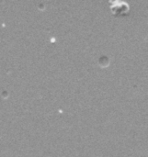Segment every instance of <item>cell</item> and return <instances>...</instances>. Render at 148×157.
Returning a JSON list of instances; mask_svg holds the SVG:
<instances>
[{"instance_id": "1", "label": "cell", "mask_w": 148, "mask_h": 157, "mask_svg": "<svg viewBox=\"0 0 148 157\" xmlns=\"http://www.w3.org/2000/svg\"><path fill=\"white\" fill-rule=\"evenodd\" d=\"M111 9L114 13H118V14H122L124 13L128 10V5L125 2L123 1H114L111 3Z\"/></svg>"}]
</instances>
